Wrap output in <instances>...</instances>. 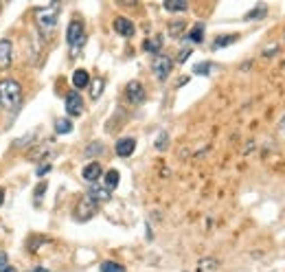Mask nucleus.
Segmentation results:
<instances>
[{"instance_id": "9", "label": "nucleus", "mask_w": 285, "mask_h": 272, "mask_svg": "<svg viewBox=\"0 0 285 272\" xmlns=\"http://www.w3.org/2000/svg\"><path fill=\"white\" fill-rule=\"evenodd\" d=\"M136 149V140L130 138V136H125V138H118L116 140V154L118 156H132V152Z\"/></svg>"}, {"instance_id": "1", "label": "nucleus", "mask_w": 285, "mask_h": 272, "mask_svg": "<svg viewBox=\"0 0 285 272\" xmlns=\"http://www.w3.org/2000/svg\"><path fill=\"white\" fill-rule=\"evenodd\" d=\"M0 103H2L4 110H11L16 112L22 103V88L18 81L13 79H2L0 81Z\"/></svg>"}, {"instance_id": "4", "label": "nucleus", "mask_w": 285, "mask_h": 272, "mask_svg": "<svg viewBox=\"0 0 285 272\" xmlns=\"http://www.w3.org/2000/svg\"><path fill=\"white\" fill-rule=\"evenodd\" d=\"M96 213V202H92L90 197H81L77 204V209H75V217L79 219V222H86V219H90L92 215Z\"/></svg>"}, {"instance_id": "27", "label": "nucleus", "mask_w": 285, "mask_h": 272, "mask_svg": "<svg viewBox=\"0 0 285 272\" xmlns=\"http://www.w3.org/2000/svg\"><path fill=\"white\" fill-rule=\"evenodd\" d=\"M189 55H191V48H182V51H180V55H178V61H187Z\"/></svg>"}, {"instance_id": "17", "label": "nucleus", "mask_w": 285, "mask_h": 272, "mask_svg": "<svg viewBox=\"0 0 285 272\" xmlns=\"http://www.w3.org/2000/svg\"><path fill=\"white\" fill-rule=\"evenodd\" d=\"M118 180H121L118 171L116 169H110L108 174H105V189H116L118 187Z\"/></svg>"}, {"instance_id": "7", "label": "nucleus", "mask_w": 285, "mask_h": 272, "mask_svg": "<svg viewBox=\"0 0 285 272\" xmlns=\"http://www.w3.org/2000/svg\"><path fill=\"white\" fill-rule=\"evenodd\" d=\"M145 97L147 95H145V88H143V83L140 81H130L127 83V99H130L134 105L143 103Z\"/></svg>"}, {"instance_id": "18", "label": "nucleus", "mask_w": 285, "mask_h": 272, "mask_svg": "<svg viewBox=\"0 0 285 272\" xmlns=\"http://www.w3.org/2000/svg\"><path fill=\"white\" fill-rule=\"evenodd\" d=\"M55 132L57 134H70L73 132V123L68 118H57L55 121Z\"/></svg>"}, {"instance_id": "3", "label": "nucleus", "mask_w": 285, "mask_h": 272, "mask_svg": "<svg viewBox=\"0 0 285 272\" xmlns=\"http://www.w3.org/2000/svg\"><path fill=\"white\" fill-rule=\"evenodd\" d=\"M171 68H173V61H171V57H167V55H156V57H153L152 70H153V75H156L160 81H165V79L169 77Z\"/></svg>"}, {"instance_id": "32", "label": "nucleus", "mask_w": 285, "mask_h": 272, "mask_svg": "<svg viewBox=\"0 0 285 272\" xmlns=\"http://www.w3.org/2000/svg\"><path fill=\"white\" fill-rule=\"evenodd\" d=\"M2 200H4V191L0 189V206H2Z\"/></svg>"}, {"instance_id": "25", "label": "nucleus", "mask_w": 285, "mask_h": 272, "mask_svg": "<svg viewBox=\"0 0 285 272\" xmlns=\"http://www.w3.org/2000/svg\"><path fill=\"white\" fill-rule=\"evenodd\" d=\"M167 140H169L167 132H160V136H158V140H156V149H165L167 147Z\"/></svg>"}, {"instance_id": "5", "label": "nucleus", "mask_w": 285, "mask_h": 272, "mask_svg": "<svg viewBox=\"0 0 285 272\" xmlns=\"http://www.w3.org/2000/svg\"><path fill=\"white\" fill-rule=\"evenodd\" d=\"M66 39H68L70 46H81L83 44V24L79 20H73L68 24V31H66Z\"/></svg>"}, {"instance_id": "21", "label": "nucleus", "mask_w": 285, "mask_h": 272, "mask_svg": "<svg viewBox=\"0 0 285 272\" xmlns=\"http://www.w3.org/2000/svg\"><path fill=\"white\" fill-rule=\"evenodd\" d=\"M210 68H213V64H210V61H202V64H195L193 73H195V75H209Z\"/></svg>"}, {"instance_id": "33", "label": "nucleus", "mask_w": 285, "mask_h": 272, "mask_svg": "<svg viewBox=\"0 0 285 272\" xmlns=\"http://www.w3.org/2000/svg\"><path fill=\"white\" fill-rule=\"evenodd\" d=\"M33 272H48V270H46V268H35Z\"/></svg>"}, {"instance_id": "30", "label": "nucleus", "mask_w": 285, "mask_h": 272, "mask_svg": "<svg viewBox=\"0 0 285 272\" xmlns=\"http://www.w3.org/2000/svg\"><path fill=\"white\" fill-rule=\"evenodd\" d=\"M4 266H7V254H4V253H0V270H2Z\"/></svg>"}, {"instance_id": "24", "label": "nucleus", "mask_w": 285, "mask_h": 272, "mask_svg": "<svg viewBox=\"0 0 285 272\" xmlns=\"http://www.w3.org/2000/svg\"><path fill=\"white\" fill-rule=\"evenodd\" d=\"M184 31V22H171L169 26V33L173 35V38H180V33Z\"/></svg>"}, {"instance_id": "8", "label": "nucleus", "mask_w": 285, "mask_h": 272, "mask_svg": "<svg viewBox=\"0 0 285 272\" xmlns=\"http://www.w3.org/2000/svg\"><path fill=\"white\" fill-rule=\"evenodd\" d=\"M114 31L116 33H121L123 38H132L134 35V24H132V20H127V18H116L114 20Z\"/></svg>"}, {"instance_id": "10", "label": "nucleus", "mask_w": 285, "mask_h": 272, "mask_svg": "<svg viewBox=\"0 0 285 272\" xmlns=\"http://www.w3.org/2000/svg\"><path fill=\"white\" fill-rule=\"evenodd\" d=\"M81 175H83V180H86V182H96V180L101 178V165H99V162H90V165L83 167Z\"/></svg>"}, {"instance_id": "20", "label": "nucleus", "mask_w": 285, "mask_h": 272, "mask_svg": "<svg viewBox=\"0 0 285 272\" xmlns=\"http://www.w3.org/2000/svg\"><path fill=\"white\" fill-rule=\"evenodd\" d=\"M101 272H125V268L116 261H103L101 263Z\"/></svg>"}, {"instance_id": "22", "label": "nucleus", "mask_w": 285, "mask_h": 272, "mask_svg": "<svg viewBox=\"0 0 285 272\" xmlns=\"http://www.w3.org/2000/svg\"><path fill=\"white\" fill-rule=\"evenodd\" d=\"M101 92H103V79H96L95 83H92V90H90V97L92 99H99Z\"/></svg>"}, {"instance_id": "15", "label": "nucleus", "mask_w": 285, "mask_h": 272, "mask_svg": "<svg viewBox=\"0 0 285 272\" xmlns=\"http://www.w3.org/2000/svg\"><path fill=\"white\" fill-rule=\"evenodd\" d=\"M187 39H189V42H193V44H200L202 39H204V24H202V22H197V24L187 33Z\"/></svg>"}, {"instance_id": "13", "label": "nucleus", "mask_w": 285, "mask_h": 272, "mask_svg": "<svg viewBox=\"0 0 285 272\" xmlns=\"http://www.w3.org/2000/svg\"><path fill=\"white\" fill-rule=\"evenodd\" d=\"M88 83H90V75H88V70L79 68L73 73V86L75 88H86Z\"/></svg>"}, {"instance_id": "6", "label": "nucleus", "mask_w": 285, "mask_h": 272, "mask_svg": "<svg viewBox=\"0 0 285 272\" xmlns=\"http://www.w3.org/2000/svg\"><path fill=\"white\" fill-rule=\"evenodd\" d=\"M83 110V99L79 92H70L68 97H66V112L70 114V117H79Z\"/></svg>"}, {"instance_id": "19", "label": "nucleus", "mask_w": 285, "mask_h": 272, "mask_svg": "<svg viewBox=\"0 0 285 272\" xmlns=\"http://www.w3.org/2000/svg\"><path fill=\"white\" fill-rule=\"evenodd\" d=\"M237 38H239L237 33H232V35H222V38H217V39L213 42V48H222V46H228V44H235Z\"/></svg>"}, {"instance_id": "16", "label": "nucleus", "mask_w": 285, "mask_h": 272, "mask_svg": "<svg viewBox=\"0 0 285 272\" xmlns=\"http://www.w3.org/2000/svg\"><path fill=\"white\" fill-rule=\"evenodd\" d=\"M162 7H165L167 11H184L189 4H187V0H165Z\"/></svg>"}, {"instance_id": "14", "label": "nucleus", "mask_w": 285, "mask_h": 272, "mask_svg": "<svg viewBox=\"0 0 285 272\" xmlns=\"http://www.w3.org/2000/svg\"><path fill=\"white\" fill-rule=\"evenodd\" d=\"M143 46H145V51H147V53L158 55V53H160V48H162V35H153V38H149Z\"/></svg>"}, {"instance_id": "11", "label": "nucleus", "mask_w": 285, "mask_h": 272, "mask_svg": "<svg viewBox=\"0 0 285 272\" xmlns=\"http://www.w3.org/2000/svg\"><path fill=\"white\" fill-rule=\"evenodd\" d=\"M88 197H90L92 202H108L110 200V189H105V187H92L90 191H88Z\"/></svg>"}, {"instance_id": "12", "label": "nucleus", "mask_w": 285, "mask_h": 272, "mask_svg": "<svg viewBox=\"0 0 285 272\" xmlns=\"http://www.w3.org/2000/svg\"><path fill=\"white\" fill-rule=\"evenodd\" d=\"M9 61H11V42L0 39V68L9 66Z\"/></svg>"}, {"instance_id": "23", "label": "nucleus", "mask_w": 285, "mask_h": 272, "mask_svg": "<svg viewBox=\"0 0 285 272\" xmlns=\"http://www.w3.org/2000/svg\"><path fill=\"white\" fill-rule=\"evenodd\" d=\"M261 16H266V7H261V4H259V7H254L250 13H246L244 20H254V18H261Z\"/></svg>"}, {"instance_id": "26", "label": "nucleus", "mask_w": 285, "mask_h": 272, "mask_svg": "<svg viewBox=\"0 0 285 272\" xmlns=\"http://www.w3.org/2000/svg\"><path fill=\"white\" fill-rule=\"evenodd\" d=\"M217 266V261L215 259H202L200 261V270H210V268Z\"/></svg>"}, {"instance_id": "29", "label": "nucleus", "mask_w": 285, "mask_h": 272, "mask_svg": "<svg viewBox=\"0 0 285 272\" xmlns=\"http://www.w3.org/2000/svg\"><path fill=\"white\" fill-rule=\"evenodd\" d=\"M46 171H51V165H39L38 167V175H44Z\"/></svg>"}, {"instance_id": "31", "label": "nucleus", "mask_w": 285, "mask_h": 272, "mask_svg": "<svg viewBox=\"0 0 285 272\" xmlns=\"http://www.w3.org/2000/svg\"><path fill=\"white\" fill-rule=\"evenodd\" d=\"M0 272H16V270H13V268H7V266H4V268H2V270H0Z\"/></svg>"}, {"instance_id": "28", "label": "nucleus", "mask_w": 285, "mask_h": 272, "mask_svg": "<svg viewBox=\"0 0 285 272\" xmlns=\"http://www.w3.org/2000/svg\"><path fill=\"white\" fill-rule=\"evenodd\" d=\"M46 191V182H42V184H38V189H35V197H42V193Z\"/></svg>"}, {"instance_id": "2", "label": "nucleus", "mask_w": 285, "mask_h": 272, "mask_svg": "<svg viewBox=\"0 0 285 272\" xmlns=\"http://www.w3.org/2000/svg\"><path fill=\"white\" fill-rule=\"evenodd\" d=\"M57 16H59V4L51 2L46 9H39L38 11V22L42 29H53L57 22Z\"/></svg>"}]
</instances>
